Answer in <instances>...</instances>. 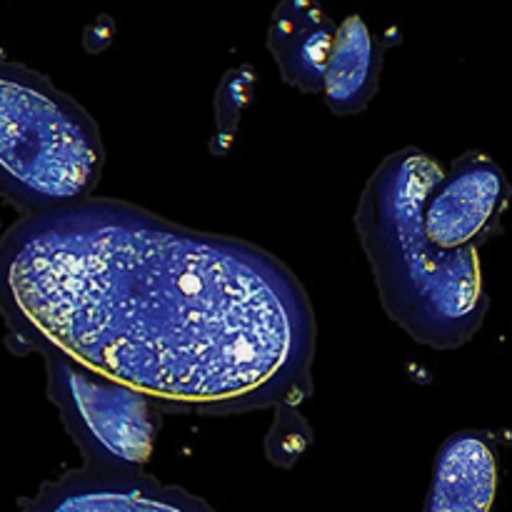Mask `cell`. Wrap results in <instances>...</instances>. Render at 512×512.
I'll return each instance as SVG.
<instances>
[{"label":"cell","mask_w":512,"mask_h":512,"mask_svg":"<svg viewBox=\"0 0 512 512\" xmlns=\"http://www.w3.org/2000/svg\"><path fill=\"white\" fill-rule=\"evenodd\" d=\"M0 315L20 350L58 355L160 413L223 418L310 393L318 325L293 270L125 200L88 198L10 225Z\"/></svg>","instance_id":"obj_1"},{"label":"cell","mask_w":512,"mask_h":512,"mask_svg":"<svg viewBox=\"0 0 512 512\" xmlns=\"http://www.w3.org/2000/svg\"><path fill=\"white\" fill-rule=\"evenodd\" d=\"M498 493V453L485 433L465 430L440 448L423 512H490Z\"/></svg>","instance_id":"obj_8"},{"label":"cell","mask_w":512,"mask_h":512,"mask_svg":"<svg viewBox=\"0 0 512 512\" xmlns=\"http://www.w3.org/2000/svg\"><path fill=\"white\" fill-rule=\"evenodd\" d=\"M338 25L318 0H280L268 30V50L288 85L323 93L325 68Z\"/></svg>","instance_id":"obj_7"},{"label":"cell","mask_w":512,"mask_h":512,"mask_svg":"<svg viewBox=\"0 0 512 512\" xmlns=\"http://www.w3.org/2000/svg\"><path fill=\"white\" fill-rule=\"evenodd\" d=\"M310 445V425L305 423L303 415L295 410L293 403L278 405V420L273 423V430L265 443V453H268L270 463L280 465V468H290L298 463L300 455L308 450Z\"/></svg>","instance_id":"obj_10"},{"label":"cell","mask_w":512,"mask_h":512,"mask_svg":"<svg viewBox=\"0 0 512 512\" xmlns=\"http://www.w3.org/2000/svg\"><path fill=\"white\" fill-rule=\"evenodd\" d=\"M258 78L250 68H233L225 73L223 83H220L218 95H215V110H218V125L220 133L230 135L238 125L240 113L245 105L253 98V90Z\"/></svg>","instance_id":"obj_11"},{"label":"cell","mask_w":512,"mask_h":512,"mask_svg":"<svg viewBox=\"0 0 512 512\" xmlns=\"http://www.w3.org/2000/svg\"><path fill=\"white\" fill-rule=\"evenodd\" d=\"M18 512H213L183 488L143 470L80 468L40 485Z\"/></svg>","instance_id":"obj_6"},{"label":"cell","mask_w":512,"mask_h":512,"mask_svg":"<svg viewBox=\"0 0 512 512\" xmlns=\"http://www.w3.org/2000/svg\"><path fill=\"white\" fill-rule=\"evenodd\" d=\"M383 43L360 15L338 25L333 53L323 78V95L338 115H355L373 100L378 90Z\"/></svg>","instance_id":"obj_9"},{"label":"cell","mask_w":512,"mask_h":512,"mask_svg":"<svg viewBox=\"0 0 512 512\" xmlns=\"http://www.w3.org/2000/svg\"><path fill=\"white\" fill-rule=\"evenodd\" d=\"M103 163L95 120L45 75L0 58V198L23 215L80 203Z\"/></svg>","instance_id":"obj_3"},{"label":"cell","mask_w":512,"mask_h":512,"mask_svg":"<svg viewBox=\"0 0 512 512\" xmlns=\"http://www.w3.org/2000/svg\"><path fill=\"white\" fill-rule=\"evenodd\" d=\"M48 398L83 455V468L140 470L153 455L160 410L135 390L45 355Z\"/></svg>","instance_id":"obj_4"},{"label":"cell","mask_w":512,"mask_h":512,"mask_svg":"<svg viewBox=\"0 0 512 512\" xmlns=\"http://www.w3.org/2000/svg\"><path fill=\"white\" fill-rule=\"evenodd\" d=\"M443 168L418 148L388 155L370 175L355 230L385 313L413 340L435 350L468 343L488 313L478 250L430 243L423 208Z\"/></svg>","instance_id":"obj_2"},{"label":"cell","mask_w":512,"mask_h":512,"mask_svg":"<svg viewBox=\"0 0 512 512\" xmlns=\"http://www.w3.org/2000/svg\"><path fill=\"white\" fill-rule=\"evenodd\" d=\"M508 200L510 183L503 168L483 153L463 155L430 188L423 208L425 235L443 250H478Z\"/></svg>","instance_id":"obj_5"}]
</instances>
